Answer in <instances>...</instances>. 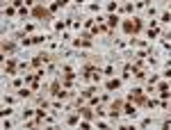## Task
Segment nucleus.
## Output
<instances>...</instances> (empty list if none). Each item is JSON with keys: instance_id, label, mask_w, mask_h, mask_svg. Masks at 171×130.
Masks as SVG:
<instances>
[{"instance_id": "7ed1b4c3", "label": "nucleus", "mask_w": 171, "mask_h": 130, "mask_svg": "<svg viewBox=\"0 0 171 130\" xmlns=\"http://www.w3.org/2000/svg\"><path fill=\"white\" fill-rule=\"evenodd\" d=\"M107 87H110V89H116V87H119V80H110V82H107Z\"/></svg>"}, {"instance_id": "f257e3e1", "label": "nucleus", "mask_w": 171, "mask_h": 130, "mask_svg": "<svg viewBox=\"0 0 171 130\" xmlns=\"http://www.w3.org/2000/svg\"><path fill=\"white\" fill-rule=\"evenodd\" d=\"M130 98H132V101H137V103H142V101H144V96H142V89H135Z\"/></svg>"}, {"instance_id": "f03ea898", "label": "nucleus", "mask_w": 171, "mask_h": 130, "mask_svg": "<svg viewBox=\"0 0 171 130\" xmlns=\"http://www.w3.org/2000/svg\"><path fill=\"white\" fill-rule=\"evenodd\" d=\"M5 71H7V73H14V71H16V64H14V62H9L7 66H5Z\"/></svg>"}, {"instance_id": "20e7f679", "label": "nucleus", "mask_w": 171, "mask_h": 130, "mask_svg": "<svg viewBox=\"0 0 171 130\" xmlns=\"http://www.w3.org/2000/svg\"><path fill=\"white\" fill-rule=\"evenodd\" d=\"M126 114H135V107L132 105H126Z\"/></svg>"}]
</instances>
